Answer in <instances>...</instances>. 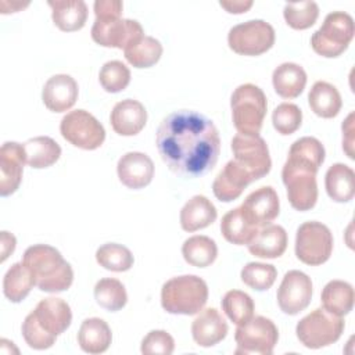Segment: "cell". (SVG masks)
Wrapping results in <instances>:
<instances>
[{"mask_svg":"<svg viewBox=\"0 0 355 355\" xmlns=\"http://www.w3.org/2000/svg\"><path fill=\"white\" fill-rule=\"evenodd\" d=\"M79 89L76 80L67 73H57L44 83L42 100L47 110L53 112H64L73 107L78 100Z\"/></svg>","mask_w":355,"mask_h":355,"instance_id":"obj_19","label":"cell"},{"mask_svg":"<svg viewBox=\"0 0 355 355\" xmlns=\"http://www.w3.org/2000/svg\"><path fill=\"white\" fill-rule=\"evenodd\" d=\"M222 309L225 315L237 326L244 324L254 316L255 305L252 298L240 290H230L222 298Z\"/></svg>","mask_w":355,"mask_h":355,"instance_id":"obj_38","label":"cell"},{"mask_svg":"<svg viewBox=\"0 0 355 355\" xmlns=\"http://www.w3.org/2000/svg\"><path fill=\"white\" fill-rule=\"evenodd\" d=\"M218 211L205 196H193L180 209V226L184 232L193 233L208 227L216 220Z\"/></svg>","mask_w":355,"mask_h":355,"instance_id":"obj_23","label":"cell"},{"mask_svg":"<svg viewBox=\"0 0 355 355\" xmlns=\"http://www.w3.org/2000/svg\"><path fill=\"white\" fill-rule=\"evenodd\" d=\"M98 80L105 92L119 93L128 87L130 82V71L122 61L112 60L101 67Z\"/></svg>","mask_w":355,"mask_h":355,"instance_id":"obj_42","label":"cell"},{"mask_svg":"<svg viewBox=\"0 0 355 355\" xmlns=\"http://www.w3.org/2000/svg\"><path fill=\"white\" fill-rule=\"evenodd\" d=\"M255 182L252 176L234 159L226 162L212 183V191L219 201L230 202L241 196L244 189Z\"/></svg>","mask_w":355,"mask_h":355,"instance_id":"obj_20","label":"cell"},{"mask_svg":"<svg viewBox=\"0 0 355 355\" xmlns=\"http://www.w3.org/2000/svg\"><path fill=\"white\" fill-rule=\"evenodd\" d=\"M240 209L254 226L261 229L270 225L279 216V196L273 187L262 186L245 197Z\"/></svg>","mask_w":355,"mask_h":355,"instance_id":"obj_15","label":"cell"},{"mask_svg":"<svg viewBox=\"0 0 355 355\" xmlns=\"http://www.w3.org/2000/svg\"><path fill=\"white\" fill-rule=\"evenodd\" d=\"M22 262L32 270L36 286L44 293H61L73 282L72 266L61 252L49 244H35L25 250Z\"/></svg>","mask_w":355,"mask_h":355,"instance_id":"obj_2","label":"cell"},{"mask_svg":"<svg viewBox=\"0 0 355 355\" xmlns=\"http://www.w3.org/2000/svg\"><path fill=\"white\" fill-rule=\"evenodd\" d=\"M175 349L173 337L165 330H151L141 341L140 351L144 355L162 354L171 355Z\"/></svg>","mask_w":355,"mask_h":355,"instance_id":"obj_44","label":"cell"},{"mask_svg":"<svg viewBox=\"0 0 355 355\" xmlns=\"http://www.w3.org/2000/svg\"><path fill=\"white\" fill-rule=\"evenodd\" d=\"M355 25L348 12L334 11L326 15L322 26L312 35L313 51L326 58L341 55L354 39Z\"/></svg>","mask_w":355,"mask_h":355,"instance_id":"obj_5","label":"cell"},{"mask_svg":"<svg viewBox=\"0 0 355 355\" xmlns=\"http://www.w3.org/2000/svg\"><path fill=\"white\" fill-rule=\"evenodd\" d=\"M26 164L35 169L49 168L61 155L60 144L49 136H36L24 143Z\"/></svg>","mask_w":355,"mask_h":355,"instance_id":"obj_30","label":"cell"},{"mask_svg":"<svg viewBox=\"0 0 355 355\" xmlns=\"http://www.w3.org/2000/svg\"><path fill=\"white\" fill-rule=\"evenodd\" d=\"M96 261L100 266L111 272H126L135 262L130 250L116 243H107L98 247L96 251Z\"/></svg>","mask_w":355,"mask_h":355,"instance_id":"obj_37","label":"cell"},{"mask_svg":"<svg viewBox=\"0 0 355 355\" xmlns=\"http://www.w3.org/2000/svg\"><path fill=\"white\" fill-rule=\"evenodd\" d=\"M25 159L24 144L6 141L0 148V196L7 197L17 191L22 180Z\"/></svg>","mask_w":355,"mask_h":355,"instance_id":"obj_17","label":"cell"},{"mask_svg":"<svg viewBox=\"0 0 355 355\" xmlns=\"http://www.w3.org/2000/svg\"><path fill=\"white\" fill-rule=\"evenodd\" d=\"M93 8L96 19H111L121 18L123 4L119 0H97L94 1Z\"/></svg>","mask_w":355,"mask_h":355,"instance_id":"obj_46","label":"cell"},{"mask_svg":"<svg viewBox=\"0 0 355 355\" xmlns=\"http://www.w3.org/2000/svg\"><path fill=\"white\" fill-rule=\"evenodd\" d=\"M234 161L244 168L254 180L266 176L270 171L272 161L266 141L259 136H247L237 133L230 143Z\"/></svg>","mask_w":355,"mask_h":355,"instance_id":"obj_12","label":"cell"},{"mask_svg":"<svg viewBox=\"0 0 355 355\" xmlns=\"http://www.w3.org/2000/svg\"><path fill=\"white\" fill-rule=\"evenodd\" d=\"M354 288L348 282L330 280L322 290V306L337 316H344L352 311Z\"/></svg>","mask_w":355,"mask_h":355,"instance_id":"obj_33","label":"cell"},{"mask_svg":"<svg viewBox=\"0 0 355 355\" xmlns=\"http://www.w3.org/2000/svg\"><path fill=\"white\" fill-rule=\"evenodd\" d=\"M272 123L277 133L283 136L293 135L302 123V111L293 103H282L273 110Z\"/></svg>","mask_w":355,"mask_h":355,"instance_id":"obj_43","label":"cell"},{"mask_svg":"<svg viewBox=\"0 0 355 355\" xmlns=\"http://www.w3.org/2000/svg\"><path fill=\"white\" fill-rule=\"evenodd\" d=\"M344 327L343 316L330 313L324 308H316L297 323L295 333L304 347L319 349L336 343Z\"/></svg>","mask_w":355,"mask_h":355,"instance_id":"obj_7","label":"cell"},{"mask_svg":"<svg viewBox=\"0 0 355 355\" xmlns=\"http://www.w3.org/2000/svg\"><path fill=\"white\" fill-rule=\"evenodd\" d=\"M119 182L128 189L139 190L148 186L154 178L153 159L140 151L123 154L116 164Z\"/></svg>","mask_w":355,"mask_h":355,"instance_id":"obj_18","label":"cell"},{"mask_svg":"<svg viewBox=\"0 0 355 355\" xmlns=\"http://www.w3.org/2000/svg\"><path fill=\"white\" fill-rule=\"evenodd\" d=\"M312 280L301 270H288L276 294L279 308L286 315H298L302 312L312 300Z\"/></svg>","mask_w":355,"mask_h":355,"instance_id":"obj_14","label":"cell"},{"mask_svg":"<svg viewBox=\"0 0 355 355\" xmlns=\"http://www.w3.org/2000/svg\"><path fill=\"white\" fill-rule=\"evenodd\" d=\"M259 227L254 226L241 212L240 207L230 209L223 215L220 222V232L226 241L236 245H248L257 236Z\"/></svg>","mask_w":355,"mask_h":355,"instance_id":"obj_32","label":"cell"},{"mask_svg":"<svg viewBox=\"0 0 355 355\" xmlns=\"http://www.w3.org/2000/svg\"><path fill=\"white\" fill-rule=\"evenodd\" d=\"M36 286L32 270L24 262H15L3 277V293L11 302H21Z\"/></svg>","mask_w":355,"mask_h":355,"instance_id":"obj_31","label":"cell"},{"mask_svg":"<svg viewBox=\"0 0 355 355\" xmlns=\"http://www.w3.org/2000/svg\"><path fill=\"white\" fill-rule=\"evenodd\" d=\"M333 251V234L322 222H304L295 234V255L311 266H318L329 261Z\"/></svg>","mask_w":355,"mask_h":355,"instance_id":"obj_8","label":"cell"},{"mask_svg":"<svg viewBox=\"0 0 355 355\" xmlns=\"http://www.w3.org/2000/svg\"><path fill=\"white\" fill-rule=\"evenodd\" d=\"M324 155H326V151L323 144L316 137L305 136L295 140L291 144L287 158L305 162L319 171V168L324 161Z\"/></svg>","mask_w":355,"mask_h":355,"instance_id":"obj_40","label":"cell"},{"mask_svg":"<svg viewBox=\"0 0 355 355\" xmlns=\"http://www.w3.org/2000/svg\"><path fill=\"white\" fill-rule=\"evenodd\" d=\"M287 233L279 225H266L261 227L257 236L247 245L248 251L258 258H279L287 248Z\"/></svg>","mask_w":355,"mask_h":355,"instance_id":"obj_24","label":"cell"},{"mask_svg":"<svg viewBox=\"0 0 355 355\" xmlns=\"http://www.w3.org/2000/svg\"><path fill=\"white\" fill-rule=\"evenodd\" d=\"M237 348L236 355H272L279 340V330L276 324L265 316H252L244 324L237 326L234 331Z\"/></svg>","mask_w":355,"mask_h":355,"instance_id":"obj_9","label":"cell"},{"mask_svg":"<svg viewBox=\"0 0 355 355\" xmlns=\"http://www.w3.org/2000/svg\"><path fill=\"white\" fill-rule=\"evenodd\" d=\"M51 18L54 25L62 32H75L85 26L87 19V6L83 0H50Z\"/></svg>","mask_w":355,"mask_h":355,"instance_id":"obj_25","label":"cell"},{"mask_svg":"<svg viewBox=\"0 0 355 355\" xmlns=\"http://www.w3.org/2000/svg\"><path fill=\"white\" fill-rule=\"evenodd\" d=\"M227 44L236 54L261 55L273 47L275 29L263 19H251L230 28Z\"/></svg>","mask_w":355,"mask_h":355,"instance_id":"obj_10","label":"cell"},{"mask_svg":"<svg viewBox=\"0 0 355 355\" xmlns=\"http://www.w3.org/2000/svg\"><path fill=\"white\" fill-rule=\"evenodd\" d=\"M155 143L166 166L189 178L208 173L220 153V137L214 122L191 110L165 116L158 126Z\"/></svg>","mask_w":355,"mask_h":355,"instance_id":"obj_1","label":"cell"},{"mask_svg":"<svg viewBox=\"0 0 355 355\" xmlns=\"http://www.w3.org/2000/svg\"><path fill=\"white\" fill-rule=\"evenodd\" d=\"M60 132L67 141L82 150H96L105 140L104 126L85 110L68 112L61 119Z\"/></svg>","mask_w":355,"mask_h":355,"instance_id":"obj_11","label":"cell"},{"mask_svg":"<svg viewBox=\"0 0 355 355\" xmlns=\"http://www.w3.org/2000/svg\"><path fill=\"white\" fill-rule=\"evenodd\" d=\"M208 300L207 283L196 275L169 279L161 288V305L172 315H196Z\"/></svg>","mask_w":355,"mask_h":355,"instance_id":"obj_3","label":"cell"},{"mask_svg":"<svg viewBox=\"0 0 355 355\" xmlns=\"http://www.w3.org/2000/svg\"><path fill=\"white\" fill-rule=\"evenodd\" d=\"M112 333L105 320L100 318L85 319L78 331V344L83 352L97 355L110 348Z\"/></svg>","mask_w":355,"mask_h":355,"instance_id":"obj_26","label":"cell"},{"mask_svg":"<svg viewBox=\"0 0 355 355\" xmlns=\"http://www.w3.org/2000/svg\"><path fill=\"white\" fill-rule=\"evenodd\" d=\"M283 17L290 28L304 31L316 22L319 17V7L315 1L287 3L283 8Z\"/></svg>","mask_w":355,"mask_h":355,"instance_id":"obj_39","label":"cell"},{"mask_svg":"<svg viewBox=\"0 0 355 355\" xmlns=\"http://www.w3.org/2000/svg\"><path fill=\"white\" fill-rule=\"evenodd\" d=\"M21 331H22V337L25 340V343L33 348V349H47L50 347L54 345L55 343V337H51L49 334H46L37 324L36 322L33 320L32 315H26L25 320L22 322V327H21Z\"/></svg>","mask_w":355,"mask_h":355,"instance_id":"obj_45","label":"cell"},{"mask_svg":"<svg viewBox=\"0 0 355 355\" xmlns=\"http://www.w3.org/2000/svg\"><path fill=\"white\" fill-rule=\"evenodd\" d=\"M355 114L351 112L347 119L343 122V148L347 155L354 159V121Z\"/></svg>","mask_w":355,"mask_h":355,"instance_id":"obj_47","label":"cell"},{"mask_svg":"<svg viewBox=\"0 0 355 355\" xmlns=\"http://www.w3.org/2000/svg\"><path fill=\"white\" fill-rule=\"evenodd\" d=\"M252 1L248 0V1H243V0H233V1H220L219 6L223 7L227 12L230 14H243V12H247L251 7H252Z\"/></svg>","mask_w":355,"mask_h":355,"instance_id":"obj_48","label":"cell"},{"mask_svg":"<svg viewBox=\"0 0 355 355\" xmlns=\"http://www.w3.org/2000/svg\"><path fill=\"white\" fill-rule=\"evenodd\" d=\"M126 61L135 68H150L155 65L162 55V44L151 36H143L123 50Z\"/></svg>","mask_w":355,"mask_h":355,"instance_id":"obj_35","label":"cell"},{"mask_svg":"<svg viewBox=\"0 0 355 355\" xmlns=\"http://www.w3.org/2000/svg\"><path fill=\"white\" fill-rule=\"evenodd\" d=\"M232 119L240 135H259L266 115V96L261 87L244 83L234 89L230 97Z\"/></svg>","mask_w":355,"mask_h":355,"instance_id":"obj_4","label":"cell"},{"mask_svg":"<svg viewBox=\"0 0 355 355\" xmlns=\"http://www.w3.org/2000/svg\"><path fill=\"white\" fill-rule=\"evenodd\" d=\"M144 36L141 25L135 19L111 18L94 19L92 39L103 47L126 49Z\"/></svg>","mask_w":355,"mask_h":355,"instance_id":"obj_13","label":"cell"},{"mask_svg":"<svg viewBox=\"0 0 355 355\" xmlns=\"http://www.w3.org/2000/svg\"><path fill=\"white\" fill-rule=\"evenodd\" d=\"M324 187L336 202H348L355 196V173L345 164H333L324 176Z\"/></svg>","mask_w":355,"mask_h":355,"instance_id":"obj_28","label":"cell"},{"mask_svg":"<svg viewBox=\"0 0 355 355\" xmlns=\"http://www.w3.org/2000/svg\"><path fill=\"white\" fill-rule=\"evenodd\" d=\"M275 92L283 98L298 97L306 85V72L295 62H283L272 73Z\"/></svg>","mask_w":355,"mask_h":355,"instance_id":"obj_27","label":"cell"},{"mask_svg":"<svg viewBox=\"0 0 355 355\" xmlns=\"http://www.w3.org/2000/svg\"><path fill=\"white\" fill-rule=\"evenodd\" d=\"M96 302L110 312L121 311L128 302V294L125 286L114 277L100 279L94 286Z\"/></svg>","mask_w":355,"mask_h":355,"instance_id":"obj_36","label":"cell"},{"mask_svg":"<svg viewBox=\"0 0 355 355\" xmlns=\"http://www.w3.org/2000/svg\"><path fill=\"white\" fill-rule=\"evenodd\" d=\"M110 122L119 136H135L146 126L147 111L140 101L126 98L114 105Z\"/></svg>","mask_w":355,"mask_h":355,"instance_id":"obj_21","label":"cell"},{"mask_svg":"<svg viewBox=\"0 0 355 355\" xmlns=\"http://www.w3.org/2000/svg\"><path fill=\"white\" fill-rule=\"evenodd\" d=\"M308 103L311 110L320 118H334L341 110L343 100L336 86L329 82L318 80L309 90Z\"/></svg>","mask_w":355,"mask_h":355,"instance_id":"obj_29","label":"cell"},{"mask_svg":"<svg viewBox=\"0 0 355 355\" xmlns=\"http://www.w3.org/2000/svg\"><path fill=\"white\" fill-rule=\"evenodd\" d=\"M15 243H17L15 237L11 233L6 230L1 232V258H0L1 262H4L8 258V255L14 252Z\"/></svg>","mask_w":355,"mask_h":355,"instance_id":"obj_49","label":"cell"},{"mask_svg":"<svg viewBox=\"0 0 355 355\" xmlns=\"http://www.w3.org/2000/svg\"><path fill=\"white\" fill-rule=\"evenodd\" d=\"M316 172L313 166L287 158L282 169V179L287 190V198L297 211H309L318 201Z\"/></svg>","mask_w":355,"mask_h":355,"instance_id":"obj_6","label":"cell"},{"mask_svg":"<svg viewBox=\"0 0 355 355\" xmlns=\"http://www.w3.org/2000/svg\"><path fill=\"white\" fill-rule=\"evenodd\" d=\"M227 323L215 308L201 309L191 323V336L197 345L208 348L220 343L227 334Z\"/></svg>","mask_w":355,"mask_h":355,"instance_id":"obj_22","label":"cell"},{"mask_svg":"<svg viewBox=\"0 0 355 355\" xmlns=\"http://www.w3.org/2000/svg\"><path fill=\"white\" fill-rule=\"evenodd\" d=\"M184 261L196 268H207L218 257L216 243L208 236H191L182 245Z\"/></svg>","mask_w":355,"mask_h":355,"instance_id":"obj_34","label":"cell"},{"mask_svg":"<svg viewBox=\"0 0 355 355\" xmlns=\"http://www.w3.org/2000/svg\"><path fill=\"white\" fill-rule=\"evenodd\" d=\"M240 277H241V282L248 287H251L252 290L265 291L273 286L277 277V270L270 263L248 262L247 265L243 266L240 272Z\"/></svg>","mask_w":355,"mask_h":355,"instance_id":"obj_41","label":"cell"},{"mask_svg":"<svg viewBox=\"0 0 355 355\" xmlns=\"http://www.w3.org/2000/svg\"><path fill=\"white\" fill-rule=\"evenodd\" d=\"M31 315L44 333L55 338L62 334L72 322L71 306L64 300L55 297L40 300Z\"/></svg>","mask_w":355,"mask_h":355,"instance_id":"obj_16","label":"cell"}]
</instances>
